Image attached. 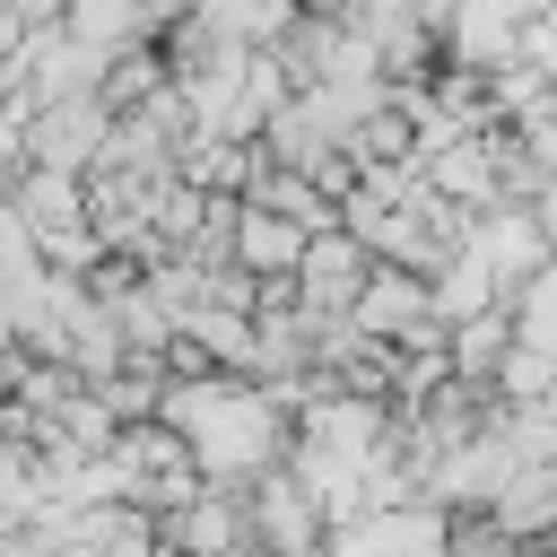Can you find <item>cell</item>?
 Instances as JSON below:
<instances>
[{
	"label": "cell",
	"mask_w": 557,
	"mask_h": 557,
	"mask_svg": "<svg viewBox=\"0 0 557 557\" xmlns=\"http://www.w3.org/2000/svg\"><path fill=\"white\" fill-rule=\"evenodd\" d=\"M487 9H505L513 26H531V17H540V9H557V0H487Z\"/></svg>",
	"instance_id": "5b68a950"
},
{
	"label": "cell",
	"mask_w": 557,
	"mask_h": 557,
	"mask_svg": "<svg viewBox=\"0 0 557 557\" xmlns=\"http://www.w3.org/2000/svg\"><path fill=\"white\" fill-rule=\"evenodd\" d=\"M540 226H548V244H557V183H540Z\"/></svg>",
	"instance_id": "8992f818"
},
{
	"label": "cell",
	"mask_w": 557,
	"mask_h": 557,
	"mask_svg": "<svg viewBox=\"0 0 557 557\" xmlns=\"http://www.w3.org/2000/svg\"><path fill=\"white\" fill-rule=\"evenodd\" d=\"M305 305H322V313H357V296H366V278H374V244L366 235H348V226H331V235H313L305 244Z\"/></svg>",
	"instance_id": "6da1fadb"
},
{
	"label": "cell",
	"mask_w": 557,
	"mask_h": 557,
	"mask_svg": "<svg viewBox=\"0 0 557 557\" xmlns=\"http://www.w3.org/2000/svg\"><path fill=\"white\" fill-rule=\"evenodd\" d=\"M522 61H531V70H548V78H557V9H540V17H531V26H522Z\"/></svg>",
	"instance_id": "277c9868"
},
{
	"label": "cell",
	"mask_w": 557,
	"mask_h": 557,
	"mask_svg": "<svg viewBox=\"0 0 557 557\" xmlns=\"http://www.w3.org/2000/svg\"><path fill=\"white\" fill-rule=\"evenodd\" d=\"M426 305H435V296L418 287V270H374L348 322H357V331H418V313H426Z\"/></svg>",
	"instance_id": "3957f363"
},
{
	"label": "cell",
	"mask_w": 557,
	"mask_h": 557,
	"mask_svg": "<svg viewBox=\"0 0 557 557\" xmlns=\"http://www.w3.org/2000/svg\"><path fill=\"white\" fill-rule=\"evenodd\" d=\"M305 244H313V235H305L296 218L244 200V218H235V270H244V278H296V270H305Z\"/></svg>",
	"instance_id": "7a4b0ae2"
}]
</instances>
